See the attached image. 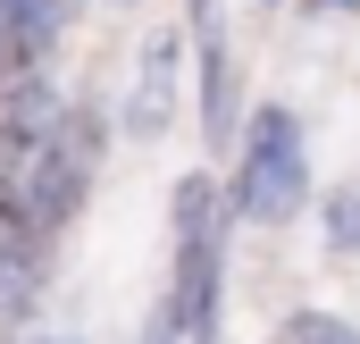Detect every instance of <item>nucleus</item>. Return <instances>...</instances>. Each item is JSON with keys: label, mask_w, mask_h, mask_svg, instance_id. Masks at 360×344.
<instances>
[{"label": "nucleus", "mask_w": 360, "mask_h": 344, "mask_svg": "<svg viewBox=\"0 0 360 344\" xmlns=\"http://www.w3.org/2000/svg\"><path fill=\"white\" fill-rule=\"evenodd\" d=\"M134 344H184V336H176V311H168V302H160V311H151V319H143V336H134Z\"/></svg>", "instance_id": "nucleus-7"}, {"label": "nucleus", "mask_w": 360, "mask_h": 344, "mask_svg": "<svg viewBox=\"0 0 360 344\" xmlns=\"http://www.w3.org/2000/svg\"><path fill=\"white\" fill-rule=\"evenodd\" d=\"M168 227H176V269H168L176 336L184 344H218V302H226V210H218V185H210L201 168L176 176Z\"/></svg>", "instance_id": "nucleus-1"}, {"label": "nucleus", "mask_w": 360, "mask_h": 344, "mask_svg": "<svg viewBox=\"0 0 360 344\" xmlns=\"http://www.w3.org/2000/svg\"><path fill=\"white\" fill-rule=\"evenodd\" d=\"M0 59H8V0H0Z\"/></svg>", "instance_id": "nucleus-8"}, {"label": "nucleus", "mask_w": 360, "mask_h": 344, "mask_svg": "<svg viewBox=\"0 0 360 344\" xmlns=\"http://www.w3.org/2000/svg\"><path fill=\"white\" fill-rule=\"evenodd\" d=\"M42 344H84V336H42Z\"/></svg>", "instance_id": "nucleus-9"}, {"label": "nucleus", "mask_w": 360, "mask_h": 344, "mask_svg": "<svg viewBox=\"0 0 360 344\" xmlns=\"http://www.w3.org/2000/svg\"><path fill=\"white\" fill-rule=\"evenodd\" d=\"M226 193H235V219H252V227L302 219V202H310V143H302V118L285 101H260L252 109V126L235 143Z\"/></svg>", "instance_id": "nucleus-2"}, {"label": "nucleus", "mask_w": 360, "mask_h": 344, "mask_svg": "<svg viewBox=\"0 0 360 344\" xmlns=\"http://www.w3.org/2000/svg\"><path fill=\"white\" fill-rule=\"evenodd\" d=\"M168 118H176V34H151L134 101H126V126H134V143H151V135H168Z\"/></svg>", "instance_id": "nucleus-3"}, {"label": "nucleus", "mask_w": 360, "mask_h": 344, "mask_svg": "<svg viewBox=\"0 0 360 344\" xmlns=\"http://www.w3.org/2000/svg\"><path fill=\"white\" fill-rule=\"evenodd\" d=\"M285 344H360V328H344L335 311H293L285 319Z\"/></svg>", "instance_id": "nucleus-6"}, {"label": "nucleus", "mask_w": 360, "mask_h": 344, "mask_svg": "<svg viewBox=\"0 0 360 344\" xmlns=\"http://www.w3.org/2000/svg\"><path fill=\"white\" fill-rule=\"evenodd\" d=\"M327 244L335 252H360V185H335L327 193Z\"/></svg>", "instance_id": "nucleus-5"}, {"label": "nucleus", "mask_w": 360, "mask_h": 344, "mask_svg": "<svg viewBox=\"0 0 360 344\" xmlns=\"http://www.w3.org/2000/svg\"><path fill=\"white\" fill-rule=\"evenodd\" d=\"M193 34H201V126H210V135H226L235 59H226V25H218V0H193Z\"/></svg>", "instance_id": "nucleus-4"}]
</instances>
